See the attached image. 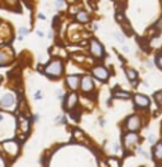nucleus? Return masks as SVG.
Returning a JSON list of instances; mask_svg holds the SVG:
<instances>
[{
    "label": "nucleus",
    "instance_id": "aec40b11",
    "mask_svg": "<svg viewBox=\"0 0 162 167\" xmlns=\"http://www.w3.org/2000/svg\"><path fill=\"white\" fill-rule=\"evenodd\" d=\"M115 37H117V38H118V41H119V42H124V38H123V36H120L119 33H115Z\"/></svg>",
    "mask_w": 162,
    "mask_h": 167
},
{
    "label": "nucleus",
    "instance_id": "a878e982",
    "mask_svg": "<svg viewBox=\"0 0 162 167\" xmlns=\"http://www.w3.org/2000/svg\"><path fill=\"white\" fill-rule=\"evenodd\" d=\"M38 17H39L41 19H45V15H43V14H39V15H38Z\"/></svg>",
    "mask_w": 162,
    "mask_h": 167
},
{
    "label": "nucleus",
    "instance_id": "dca6fc26",
    "mask_svg": "<svg viewBox=\"0 0 162 167\" xmlns=\"http://www.w3.org/2000/svg\"><path fill=\"white\" fill-rule=\"evenodd\" d=\"M114 96L115 98H126V99H128L131 95H129L128 93H126V91H117V93H114Z\"/></svg>",
    "mask_w": 162,
    "mask_h": 167
},
{
    "label": "nucleus",
    "instance_id": "5701e85b",
    "mask_svg": "<svg viewBox=\"0 0 162 167\" xmlns=\"http://www.w3.org/2000/svg\"><path fill=\"white\" fill-rule=\"evenodd\" d=\"M62 5H63V3H62V1H57V3H56V7H57V8H61Z\"/></svg>",
    "mask_w": 162,
    "mask_h": 167
},
{
    "label": "nucleus",
    "instance_id": "9d476101",
    "mask_svg": "<svg viewBox=\"0 0 162 167\" xmlns=\"http://www.w3.org/2000/svg\"><path fill=\"white\" fill-rule=\"evenodd\" d=\"M14 96L12 94H7V95H4L1 100H0V105H1L3 108H10V106H13L14 105Z\"/></svg>",
    "mask_w": 162,
    "mask_h": 167
},
{
    "label": "nucleus",
    "instance_id": "412c9836",
    "mask_svg": "<svg viewBox=\"0 0 162 167\" xmlns=\"http://www.w3.org/2000/svg\"><path fill=\"white\" fill-rule=\"evenodd\" d=\"M75 137H76V138H82V132H80V131H76V132H75Z\"/></svg>",
    "mask_w": 162,
    "mask_h": 167
},
{
    "label": "nucleus",
    "instance_id": "f03ea898",
    "mask_svg": "<svg viewBox=\"0 0 162 167\" xmlns=\"http://www.w3.org/2000/svg\"><path fill=\"white\" fill-rule=\"evenodd\" d=\"M126 127L129 132H136L141 128V118L138 115H132L129 117L126 122Z\"/></svg>",
    "mask_w": 162,
    "mask_h": 167
},
{
    "label": "nucleus",
    "instance_id": "1a4fd4ad",
    "mask_svg": "<svg viewBox=\"0 0 162 167\" xmlns=\"http://www.w3.org/2000/svg\"><path fill=\"white\" fill-rule=\"evenodd\" d=\"M66 82H67L70 89L76 90L79 88V85H80V77L77 76V75H70V76H67Z\"/></svg>",
    "mask_w": 162,
    "mask_h": 167
},
{
    "label": "nucleus",
    "instance_id": "6e6552de",
    "mask_svg": "<svg viewBox=\"0 0 162 167\" xmlns=\"http://www.w3.org/2000/svg\"><path fill=\"white\" fill-rule=\"evenodd\" d=\"M134 103H136L137 106H139V108H147L149 105V99L144 95L137 94L136 96H134Z\"/></svg>",
    "mask_w": 162,
    "mask_h": 167
},
{
    "label": "nucleus",
    "instance_id": "f3484780",
    "mask_svg": "<svg viewBox=\"0 0 162 167\" xmlns=\"http://www.w3.org/2000/svg\"><path fill=\"white\" fill-rule=\"evenodd\" d=\"M115 19H117L118 22H120V23H123V22H124V15H123V13L118 12L117 15H115Z\"/></svg>",
    "mask_w": 162,
    "mask_h": 167
},
{
    "label": "nucleus",
    "instance_id": "7ed1b4c3",
    "mask_svg": "<svg viewBox=\"0 0 162 167\" xmlns=\"http://www.w3.org/2000/svg\"><path fill=\"white\" fill-rule=\"evenodd\" d=\"M90 51L95 57H103L104 56V48H103V46L96 39H93L90 42Z\"/></svg>",
    "mask_w": 162,
    "mask_h": 167
},
{
    "label": "nucleus",
    "instance_id": "9b49d317",
    "mask_svg": "<svg viewBox=\"0 0 162 167\" xmlns=\"http://www.w3.org/2000/svg\"><path fill=\"white\" fill-rule=\"evenodd\" d=\"M76 20L80 23H86V22H89V14L85 10H79L76 14Z\"/></svg>",
    "mask_w": 162,
    "mask_h": 167
},
{
    "label": "nucleus",
    "instance_id": "39448f33",
    "mask_svg": "<svg viewBox=\"0 0 162 167\" xmlns=\"http://www.w3.org/2000/svg\"><path fill=\"white\" fill-rule=\"evenodd\" d=\"M80 82H81V89H82L84 93H89V91H91L93 88H94L93 79H91V76H89V75L84 76L82 79H81Z\"/></svg>",
    "mask_w": 162,
    "mask_h": 167
},
{
    "label": "nucleus",
    "instance_id": "6ab92c4d",
    "mask_svg": "<svg viewBox=\"0 0 162 167\" xmlns=\"http://www.w3.org/2000/svg\"><path fill=\"white\" fill-rule=\"evenodd\" d=\"M148 141H149L151 144H155V142H156V137H155V136H149V137H148Z\"/></svg>",
    "mask_w": 162,
    "mask_h": 167
},
{
    "label": "nucleus",
    "instance_id": "393cba45",
    "mask_svg": "<svg viewBox=\"0 0 162 167\" xmlns=\"http://www.w3.org/2000/svg\"><path fill=\"white\" fill-rule=\"evenodd\" d=\"M37 34H38L39 37H43V33H42V32H41V30H38V32H37Z\"/></svg>",
    "mask_w": 162,
    "mask_h": 167
},
{
    "label": "nucleus",
    "instance_id": "4be33fe9",
    "mask_svg": "<svg viewBox=\"0 0 162 167\" xmlns=\"http://www.w3.org/2000/svg\"><path fill=\"white\" fill-rule=\"evenodd\" d=\"M157 63H158V66L162 68V56H158L157 57Z\"/></svg>",
    "mask_w": 162,
    "mask_h": 167
},
{
    "label": "nucleus",
    "instance_id": "f257e3e1",
    "mask_svg": "<svg viewBox=\"0 0 162 167\" xmlns=\"http://www.w3.org/2000/svg\"><path fill=\"white\" fill-rule=\"evenodd\" d=\"M63 63L61 60H53L45 67V73L51 77H58L62 75Z\"/></svg>",
    "mask_w": 162,
    "mask_h": 167
},
{
    "label": "nucleus",
    "instance_id": "423d86ee",
    "mask_svg": "<svg viewBox=\"0 0 162 167\" xmlns=\"http://www.w3.org/2000/svg\"><path fill=\"white\" fill-rule=\"evenodd\" d=\"M76 103H77V95L75 93H71V94H68L67 98H66V101H65V108H66L67 110H71V109L75 108Z\"/></svg>",
    "mask_w": 162,
    "mask_h": 167
},
{
    "label": "nucleus",
    "instance_id": "bb28decb",
    "mask_svg": "<svg viewBox=\"0 0 162 167\" xmlns=\"http://www.w3.org/2000/svg\"><path fill=\"white\" fill-rule=\"evenodd\" d=\"M3 119H4V118H3V115H1V114H0V122H1Z\"/></svg>",
    "mask_w": 162,
    "mask_h": 167
},
{
    "label": "nucleus",
    "instance_id": "20e7f679",
    "mask_svg": "<svg viewBox=\"0 0 162 167\" xmlns=\"http://www.w3.org/2000/svg\"><path fill=\"white\" fill-rule=\"evenodd\" d=\"M93 75H94L96 79L101 80V81H105V80L109 77V72H108V70H106L105 67H103V66L95 67V68L93 70Z\"/></svg>",
    "mask_w": 162,
    "mask_h": 167
},
{
    "label": "nucleus",
    "instance_id": "0eeeda50",
    "mask_svg": "<svg viewBox=\"0 0 162 167\" xmlns=\"http://www.w3.org/2000/svg\"><path fill=\"white\" fill-rule=\"evenodd\" d=\"M137 142H138V136L136 133H127L126 136H124V146L127 148L133 146V144Z\"/></svg>",
    "mask_w": 162,
    "mask_h": 167
},
{
    "label": "nucleus",
    "instance_id": "a211bd4d",
    "mask_svg": "<svg viewBox=\"0 0 162 167\" xmlns=\"http://www.w3.org/2000/svg\"><path fill=\"white\" fill-rule=\"evenodd\" d=\"M19 33H20V37L23 38V36H27V34H28V30H27L25 28H20V29H19Z\"/></svg>",
    "mask_w": 162,
    "mask_h": 167
},
{
    "label": "nucleus",
    "instance_id": "ddd939ff",
    "mask_svg": "<svg viewBox=\"0 0 162 167\" xmlns=\"http://www.w3.org/2000/svg\"><path fill=\"white\" fill-rule=\"evenodd\" d=\"M126 73H127V76H128V79L131 80V81H134V80L137 79V72L134 71V70H132V68L126 70Z\"/></svg>",
    "mask_w": 162,
    "mask_h": 167
},
{
    "label": "nucleus",
    "instance_id": "f8f14e48",
    "mask_svg": "<svg viewBox=\"0 0 162 167\" xmlns=\"http://www.w3.org/2000/svg\"><path fill=\"white\" fill-rule=\"evenodd\" d=\"M155 157L156 160H162V142L157 143L155 146Z\"/></svg>",
    "mask_w": 162,
    "mask_h": 167
},
{
    "label": "nucleus",
    "instance_id": "b1692460",
    "mask_svg": "<svg viewBox=\"0 0 162 167\" xmlns=\"http://www.w3.org/2000/svg\"><path fill=\"white\" fill-rule=\"evenodd\" d=\"M36 99H41V91H37V94H36Z\"/></svg>",
    "mask_w": 162,
    "mask_h": 167
},
{
    "label": "nucleus",
    "instance_id": "4468645a",
    "mask_svg": "<svg viewBox=\"0 0 162 167\" xmlns=\"http://www.w3.org/2000/svg\"><path fill=\"white\" fill-rule=\"evenodd\" d=\"M9 60V56H8V53H5V52H0V66H3V65H5L8 62Z\"/></svg>",
    "mask_w": 162,
    "mask_h": 167
},
{
    "label": "nucleus",
    "instance_id": "2eb2a0df",
    "mask_svg": "<svg viewBox=\"0 0 162 167\" xmlns=\"http://www.w3.org/2000/svg\"><path fill=\"white\" fill-rule=\"evenodd\" d=\"M108 166L109 167H120L119 161H118L117 158H109L108 160Z\"/></svg>",
    "mask_w": 162,
    "mask_h": 167
}]
</instances>
